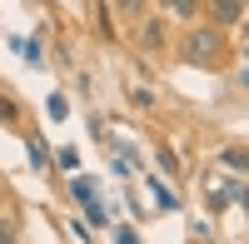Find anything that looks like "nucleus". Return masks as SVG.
Returning a JSON list of instances; mask_svg holds the SVG:
<instances>
[{
	"instance_id": "obj_6",
	"label": "nucleus",
	"mask_w": 249,
	"mask_h": 244,
	"mask_svg": "<svg viewBox=\"0 0 249 244\" xmlns=\"http://www.w3.org/2000/svg\"><path fill=\"white\" fill-rule=\"evenodd\" d=\"M115 10L124 20H144V15H150V0H115Z\"/></svg>"
},
{
	"instance_id": "obj_9",
	"label": "nucleus",
	"mask_w": 249,
	"mask_h": 244,
	"mask_svg": "<svg viewBox=\"0 0 249 244\" xmlns=\"http://www.w3.org/2000/svg\"><path fill=\"white\" fill-rule=\"evenodd\" d=\"M115 244H140V239H135V229H124V225H120V229H115Z\"/></svg>"
},
{
	"instance_id": "obj_2",
	"label": "nucleus",
	"mask_w": 249,
	"mask_h": 244,
	"mask_svg": "<svg viewBox=\"0 0 249 244\" xmlns=\"http://www.w3.org/2000/svg\"><path fill=\"white\" fill-rule=\"evenodd\" d=\"M204 5H210V25H219V30L239 25L249 15V0H204Z\"/></svg>"
},
{
	"instance_id": "obj_1",
	"label": "nucleus",
	"mask_w": 249,
	"mask_h": 244,
	"mask_svg": "<svg viewBox=\"0 0 249 244\" xmlns=\"http://www.w3.org/2000/svg\"><path fill=\"white\" fill-rule=\"evenodd\" d=\"M219 50H224V30L219 25H195L190 40H184V60L190 65H214Z\"/></svg>"
},
{
	"instance_id": "obj_3",
	"label": "nucleus",
	"mask_w": 249,
	"mask_h": 244,
	"mask_svg": "<svg viewBox=\"0 0 249 244\" xmlns=\"http://www.w3.org/2000/svg\"><path fill=\"white\" fill-rule=\"evenodd\" d=\"M140 40H144V50H164V40H170L164 15H144V20H140Z\"/></svg>"
},
{
	"instance_id": "obj_4",
	"label": "nucleus",
	"mask_w": 249,
	"mask_h": 244,
	"mask_svg": "<svg viewBox=\"0 0 249 244\" xmlns=\"http://www.w3.org/2000/svg\"><path fill=\"white\" fill-rule=\"evenodd\" d=\"M199 5H204V0H164V15H175V20H184V25H195V20H199Z\"/></svg>"
},
{
	"instance_id": "obj_8",
	"label": "nucleus",
	"mask_w": 249,
	"mask_h": 244,
	"mask_svg": "<svg viewBox=\"0 0 249 244\" xmlns=\"http://www.w3.org/2000/svg\"><path fill=\"white\" fill-rule=\"evenodd\" d=\"M230 199H234V205H244V209H249V190H244V185H234V190H230Z\"/></svg>"
},
{
	"instance_id": "obj_7",
	"label": "nucleus",
	"mask_w": 249,
	"mask_h": 244,
	"mask_svg": "<svg viewBox=\"0 0 249 244\" xmlns=\"http://www.w3.org/2000/svg\"><path fill=\"white\" fill-rule=\"evenodd\" d=\"M15 239H20V234H15V225H10L5 214H0V244H15Z\"/></svg>"
},
{
	"instance_id": "obj_10",
	"label": "nucleus",
	"mask_w": 249,
	"mask_h": 244,
	"mask_svg": "<svg viewBox=\"0 0 249 244\" xmlns=\"http://www.w3.org/2000/svg\"><path fill=\"white\" fill-rule=\"evenodd\" d=\"M239 40H244V50H249V15L239 20Z\"/></svg>"
},
{
	"instance_id": "obj_5",
	"label": "nucleus",
	"mask_w": 249,
	"mask_h": 244,
	"mask_svg": "<svg viewBox=\"0 0 249 244\" xmlns=\"http://www.w3.org/2000/svg\"><path fill=\"white\" fill-rule=\"evenodd\" d=\"M219 165H224V170H234V174H249V150H239V145L219 150Z\"/></svg>"
},
{
	"instance_id": "obj_11",
	"label": "nucleus",
	"mask_w": 249,
	"mask_h": 244,
	"mask_svg": "<svg viewBox=\"0 0 249 244\" xmlns=\"http://www.w3.org/2000/svg\"><path fill=\"white\" fill-rule=\"evenodd\" d=\"M244 80H249V75H244Z\"/></svg>"
}]
</instances>
